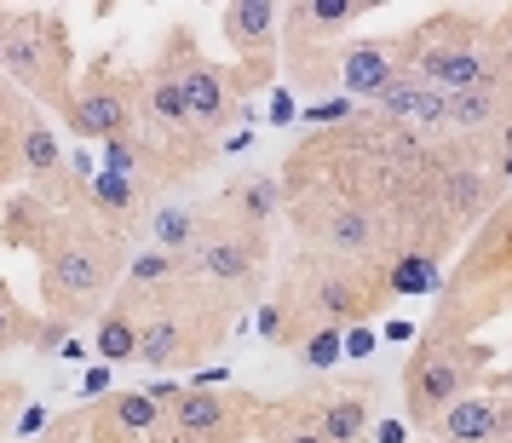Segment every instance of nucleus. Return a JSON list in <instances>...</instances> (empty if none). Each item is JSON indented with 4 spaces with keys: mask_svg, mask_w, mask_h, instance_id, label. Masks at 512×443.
<instances>
[{
    "mask_svg": "<svg viewBox=\"0 0 512 443\" xmlns=\"http://www.w3.org/2000/svg\"><path fill=\"white\" fill-rule=\"evenodd\" d=\"M512 305V196L484 213L466 236V259L438 282V305L420 323V340H478Z\"/></svg>",
    "mask_w": 512,
    "mask_h": 443,
    "instance_id": "39448f33",
    "label": "nucleus"
},
{
    "mask_svg": "<svg viewBox=\"0 0 512 443\" xmlns=\"http://www.w3.org/2000/svg\"><path fill=\"white\" fill-rule=\"evenodd\" d=\"M93 351L104 363H133V351H139V323L121 311V305H104L93 323Z\"/></svg>",
    "mask_w": 512,
    "mask_h": 443,
    "instance_id": "5701e85b",
    "label": "nucleus"
},
{
    "mask_svg": "<svg viewBox=\"0 0 512 443\" xmlns=\"http://www.w3.org/2000/svg\"><path fill=\"white\" fill-rule=\"evenodd\" d=\"M0 248L35 259V282H41V305L52 323H98V311L110 305L116 282L127 277L133 248L98 231L81 208H52L24 185L6 190L0 202Z\"/></svg>",
    "mask_w": 512,
    "mask_h": 443,
    "instance_id": "f257e3e1",
    "label": "nucleus"
},
{
    "mask_svg": "<svg viewBox=\"0 0 512 443\" xmlns=\"http://www.w3.org/2000/svg\"><path fill=\"white\" fill-rule=\"evenodd\" d=\"M156 64L173 75V87H179L190 121H196L202 133L225 139V127L242 121V98H236L231 64H213L190 24H167L162 29V41H156Z\"/></svg>",
    "mask_w": 512,
    "mask_h": 443,
    "instance_id": "9b49d317",
    "label": "nucleus"
},
{
    "mask_svg": "<svg viewBox=\"0 0 512 443\" xmlns=\"http://www.w3.org/2000/svg\"><path fill=\"white\" fill-rule=\"evenodd\" d=\"M110 305H121L139 323L133 363H144V369H156V374H185L196 363H208L236 328V305L219 288L196 282L185 265H173V277H162V282L121 277Z\"/></svg>",
    "mask_w": 512,
    "mask_h": 443,
    "instance_id": "7ed1b4c3",
    "label": "nucleus"
},
{
    "mask_svg": "<svg viewBox=\"0 0 512 443\" xmlns=\"http://www.w3.org/2000/svg\"><path fill=\"white\" fill-rule=\"evenodd\" d=\"M512 380L507 369L495 363L484 374V386H472L466 397H455L438 420H432V432L426 438L438 443H512Z\"/></svg>",
    "mask_w": 512,
    "mask_h": 443,
    "instance_id": "dca6fc26",
    "label": "nucleus"
},
{
    "mask_svg": "<svg viewBox=\"0 0 512 443\" xmlns=\"http://www.w3.org/2000/svg\"><path fill=\"white\" fill-rule=\"evenodd\" d=\"M438 282H443V265H432V259H420V254H397L392 265H386V288H392V300L438 294Z\"/></svg>",
    "mask_w": 512,
    "mask_h": 443,
    "instance_id": "393cba45",
    "label": "nucleus"
},
{
    "mask_svg": "<svg viewBox=\"0 0 512 443\" xmlns=\"http://www.w3.org/2000/svg\"><path fill=\"white\" fill-rule=\"evenodd\" d=\"M139 116V70H121L116 52H98L87 70L75 75V104H70V133L81 144H104L127 133Z\"/></svg>",
    "mask_w": 512,
    "mask_h": 443,
    "instance_id": "4468645a",
    "label": "nucleus"
},
{
    "mask_svg": "<svg viewBox=\"0 0 512 443\" xmlns=\"http://www.w3.org/2000/svg\"><path fill=\"white\" fill-rule=\"evenodd\" d=\"M35 334H41V317H35L29 305H18L12 282L0 277V357H6V351H29Z\"/></svg>",
    "mask_w": 512,
    "mask_h": 443,
    "instance_id": "b1692460",
    "label": "nucleus"
},
{
    "mask_svg": "<svg viewBox=\"0 0 512 443\" xmlns=\"http://www.w3.org/2000/svg\"><path fill=\"white\" fill-rule=\"evenodd\" d=\"M282 219L300 248L334 259H369L386 265V213L357 208V202H334V196H282Z\"/></svg>",
    "mask_w": 512,
    "mask_h": 443,
    "instance_id": "f8f14e48",
    "label": "nucleus"
},
{
    "mask_svg": "<svg viewBox=\"0 0 512 443\" xmlns=\"http://www.w3.org/2000/svg\"><path fill=\"white\" fill-rule=\"evenodd\" d=\"M24 443H87V409H58V415H47V426Z\"/></svg>",
    "mask_w": 512,
    "mask_h": 443,
    "instance_id": "bb28decb",
    "label": "nucleus"
},
{
    "mask_svg": "<svg viewBox=\"0 0 512 443\" xmlns=\"http://www.w3.org/2000/svg\"><path fill=\"white\" fill-rule=\"evenodd\" d=\"M156 208H162V202H156L150 190H139L133 179H121V173L87 167V179H81V213L93 219L98 231H110L116 242H127L133 254L150 242V213Z\"/></svg>",
    "mask_w": 512,
    "mask_h": 443,
    "instance_id": "f3484780",
    "label": "nucleus"
},
{
    "mask_svg": "<svg viewBox=\"0 0 512 443\" xmlns=\"http://www.w3.org/2000/svg\"><path fill=\"white\" fill-rule=\"evenodd\" d=\"M265 397L242 386H167V432L173 443H259Z\"/></svg>",
    "mask_w": 512,
    "mask_h": 443,
    "instance_id": "ddd939ff",
    "label": "nucleus"
},
{
    "mask_svg": "<svg viewBox=\"0 0 512 443\" xmlns=\"http://www.w3.org/2000/svg\"><path fill=\"white\" fill-rule=\"evenodd\" d=\"M219 35L231 41L236 64H277L282 6H271V0H231V6H219Z\"/></svg>",
    "mask_w": 512,
    "mask_h": 443,
    "instance_id": "412c9836",
    "label": "nucleus"
},
{
    "mask_svg": "<svg viewBox=\"0 0 512 443\" xmlns=\"http://www.w3.org/2000/svg\"><path fill=\"white\" fill-rule=\"evenodd\" d=\"M196 282L219 288L225 300L242 311V305H259L265 294V277H271V225H254L213 190L208 202H196V236L179 254Z\"/></svg>",
    "mask_w": 512,
    "mask_h": 443,
    "instance_id": "0eeeda50",
    "label": "nucleus"
},
{
    "mask_svg": "<svg viewBox=\"0 0 512 443\" xmlns=\"http://www.w3.org/2000/svg\"><path fill=\"white\" fill-rule=\"evenodd\" d=\"M277 64L288 70L300 98L340 93L351 104L380 98L403 75L397 70V35H340V41H323V47L277 52Z\"/></svg>",
    "mask_w": 512,
    "mask_h": 443,
    "instance_id": "6e6552de",
    "label": "nucleus"
},
{
    "mask_svg": "<svg viewBox=\"0 0 512 443\" xmlns=\"http://www.w3.org/2000/svg\"><path fill=\"white\" fill-rule=\"evenodd\" d=\"M70 340V323H52V317H41V334H35V346L29 351H41V357H52V351Z\"/></svg>",
    "mask_w": 512,
    "mask_h": 443,
    "instance_id": "c756f323",
    "label": "nucleus"
},
{
    "mask_svg": "<svg viewBox=\"0 0 512 443\" xmlns=\"http://www.w3.org/2000/svg\"><path fill=\"white\" fill-rule=\"evenodd\" d=\"M397 70L438 93H512V12L438 6L397 29Z\"/></svg>",
    "mask_w": 512,
    "mask_h": 443,
    "instance_id": "20e7f679",
    "label": "nucleus"
},
{
    "mask_svg": "<svg viewBox=\"0 0 512 443\" xmlns=\"http://www.w3.org/2000/svg\"><path fill=\"white\" fill-rule=\"evenodd\" d=\"M392 305L386 265L369 259H334V254H300L282 265L271 300L259 305V334L277 351H300L317 328H369Z\"/></svg>",
    "mask_w": 512,
    "mask_h": 443,
    "instance_id": "f03ea898",
    "label": "nucleus"
},
{
    "mask_svg": "<svg viewBox=\"0 0 512 443\" xmlns=\"http://www.w3.org/2000/svg\"><path fill=\"white\" fill-rule=\"evenodd\" d=\"M501 363V346L489 340H420L403 357V426L409 432H432V420L466 397L472 386H484V374Z\"/></svg>",
    "mask_w": 512,
    "mask_h": 443,
    "instance_id": "9d476101",
    "label": "nucleus"
},
{
    "mask_svg": "<svg viewBox=\"0 0 512 443\" xmlns=\"http://www.w3.org/2000/svg\"><path fill=\"white\" fill-rule=\"evenodd\" d=\"M24 397H29L24 380H12V374L0 380V438H6L12 426H18V409H24Z\"/></svg>",
    "mask_w": 512,
    "mask_h": 443,
    "instance_id": "cd10ccee",
    "label": "nucleus"
},
{
    "mask_svg": "<svg viewBox=\"0 0 512 443\" xmlns=\"http://www.w3.org/2000/svg\"><path fill=\"white\" fill-rule=\"evenodd\" d=\"M363 18H374V0H294V6H282L277 52L340 41V35H351V24H363Z\"/></svg>",
    "mask_w": 512,
    "mask_h": 443,
    "instance_id": "6ab92c4d",
    "label": "nucleus"
},
{
    "mask_svg": "<svg viewBox=\"0 0 512 443\" xmlns=\"http://www.w3.org/2000/svg\"><path fill=\"white\" fill-rule=\"evenodd\" d=\"M501 202H507V179H495V173H484V167L449 162L438 173V213L449 219V231L461 236V242L478 231L484 213L501 208Z\"/></svg>",
    "mask_w": 512,
    "mask_h": 443,
    "instance_id": "a211bd4d",
    "label": "nucleus"
},
{
    "mask_svg": "<svg viewBox=\"0 0 512 443\" xmlns=\"http://www.w3.org/2000/svg\"><path fill=\"white\" fill-rule=\"evenodd\" d=\"M110 392V369L98 363V369H87V397H104Z\"/></svg>",
    "mask_w": 512,
    "mask_h": 443,
    "instance_id": "7c9ffc66",
    "label": "nucleus"
},
{
    "mask_svg": "<svg viewBox=\"0 0 512 443\" xmlns=\"http://www.w3.org/2000/svg\"><path fill=\"white\" fill-rule=\"evenodd\" d=\"M29 104L18 87H6V110H0V190L24 185V121H29Z\"/></svg>",
    "mask_w": 512,
    "mask_h": 443,
    "instance_id": "4be33fe9",
    "label": "nucleus"
},
{
    "mask_svg": "<svg viewBox=\"0 0 512 443\" xmlns=\"http://www.w3.org/2000/svg\"><path fill=\"white\" fill-rule=\"evenodd\" d=\"M0 75L29 98L70 121L75 104V41L58 6H0Z\"/></svg>",
    "mask_w": 512,
    "mask_h": 443,
    "instance_id": "423d86ee",
    "label": "nucleus"
},
{
    "mask_svg": "<svg viewBox=\"0 0 512 443\" xmlns=\"http://www.w3.org/2000/svg\"><path fill=\"white\" fill-rule=\"evenodd\" d=\"M265 420H288V426H305L328 443H369L374 420H380V374L357 369V374H311L294 392L265 397Z\"/></svg>",
    "mask_w": 512,
    "mask_h": 443,
    "instance_id": "1a4fd4ad",
    "label": "nucleus"
},
{
    "mask_svg": "<svg viewBox=\"0 0 512 443\" xmlns=\"http://www.w3.org/2000/svg\"><path fill=\"white\" fill-rule=\"evenodd\" d=\"M259 443H328V438L305 432V426H288V420H265L259 426Z\"/></svg>",
    "mask_w": 512,
    "mask_h": 443,
    "instance_id": "c85d7f7f",
    "label": "nucleus"
},
{
    "mask_svg": "<svg viewBox=\"0 0 512 443\" xmlns=\"http://www.w3.org/2000/svg\"><path fill=\"white\" fill-rule=\"evenodd\" d=\"M6 87H12V81H6V75H0V110H6Z\"/></svg>",
    "mask_w": 512,
    "mask_h": 443,
    "instance_id": "2f4dec72",
    "label": "nucleus"
},
{
    "mask_svg": "<svg viewBox=\"0 0 512 443\" xmlns=\"http://www.w3.org/2000/svg\"><path fill=\"white\" fill-rule=\"evenodd\" d=\"M87 443H173L167 386H127L87 403Z\"/></svg>",
    "mask_w": 512,
    "mask_h": 443,
    "instance_id": "2eb2a0df",
    "label": "nucleus"
},
{
    "mask_svg": "<svg viewBox=\"0 0 512 443\" xmlns=\"http://www.w3.org/2000/svg\"><path fill=\"white\" fill-rule=\"evenodd\" d=\"M340 340H346L340 328H317V334H311V340H305V346L294 351V357H300V363H305L311 374H328L334 363H340V351H346Z\"/></svg>",
    "mask_w": 512,
    "mask_h": 443,
    "instance_id": "a878e982",
    "label": "nucleus"
},
{
    "mask_svg": "<svg viewBox=\"0 0 512 443\" xmlns=\"http://www.w3.org/2000/svg\"><path fill=\"white\" fill-rule=\"evenodd\" d=\"M357 110L374 121H392V127H409V133H420V139H432V144H449L443 139V93L415 81V75H397L386 93L357 104Z\"/></svg>",
    "mask_w": 512,
    "mask_h": 443,
    "instance_id": "aec40b11",
    "label": "nucleus"
}]
</instances>
